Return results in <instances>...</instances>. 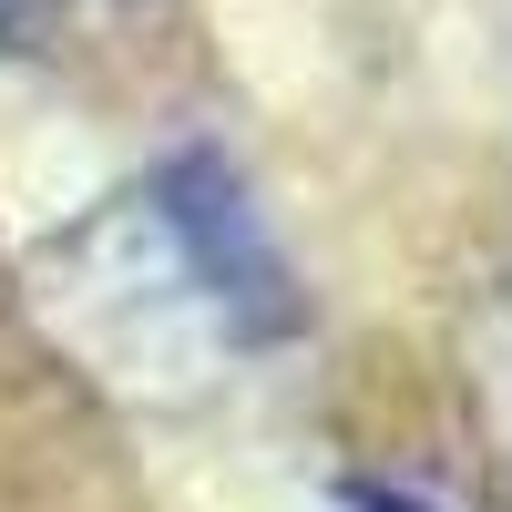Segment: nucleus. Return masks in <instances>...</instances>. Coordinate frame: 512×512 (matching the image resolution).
<instances>
[{
	"instance_id": "nucleus-2",
	"label": "nucleus",
	"mask_w": 512,
	"mask_h": 512,
	"mask_svg": "<svg viewBox=\"0 0 512 512\" xmlns=\"http://www.w3.org/2000/svg\"><path fill=\"white\" fill-rule=\"evenodd\" d=\"M0 31H21V0H0Z\"/></svg>"
},
{
	"instance_id": "nucleus-1",
	"label": "nucleus",
	"mask_w": 512,
	"mask_h": 512,
	"mask_svg": "<svg viewBox=\"0 0 512 512\" xmlns=\"http://www.w3.org/2000/svg\"><path fill=\"white\" fill-rule=\"evenodd\" d=\"M164 226H175V246H185L195 287L216 297V308H226L236 328H256V338H267V328H287V318H297L277 246L256 236V216H246V185L226 175L216 154H185L175 175H164Z\"/></svg>"
}]
</instances>
